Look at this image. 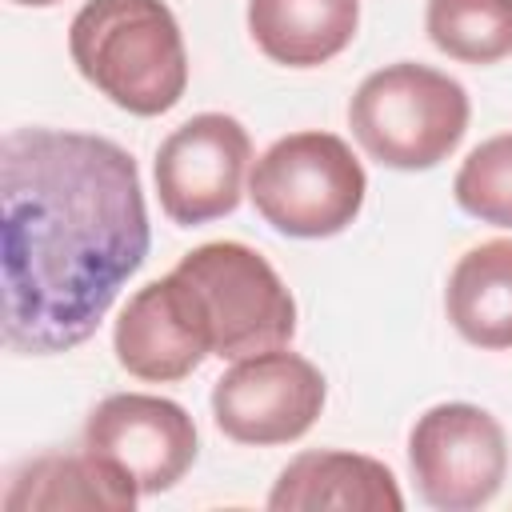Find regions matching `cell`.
<instances>
[{
    "label": "cell",
    "instance_id": "obj_13",
    "mask_svg": "<svg viewBox=\"0 0 512 512\" xmlns=\"http://www.w3.org/2000/svg\"><path fill=\"white\" fill-rule=\"evenodd\" d=\"M140 488L124 480L112 464L92 452L80 456H36L4 492L8 512H60V508H104V512H132Z\"/></svg>",
    "mask_w": 512,
    "mask_h": 512
},
{
    "label": "cell",
    "instance_id": "obj_11",
    "mask_svg": "<svg viewBox=\"0 0 512 512\" xmlns=\"http://www.w3.org/2000/svg\"><path fill=\"white\" fill-rule=\"evenodd\" d=\"M272 512H400L404 496L388 464L360 456V452H300L288 460L268 492Z\"/></svg>",
    "mask_w": 512,
    "mask_h": 512
},
{
    "label": "cell",
    "instance_id": "obj_10",
    "mask_svg": "<svg viewBox=\"0 0 512 512\" xmlns=\"http://www.w3.org/2000/svg\"><path fill=\"white\" fill-rule=\"evenodd\" d=\"M112 348L128 376L156 384L184 380L204 364V356H212L208 332L176 272L144 284L124 304L112 332Z\"/></svg>",
    "mask_w": 512,
    "mask_h": 512
},
{
    "label": "cell",
    "instance_id": "obj_17",
    "mask_svg": "<svg viewBox=\"0 0 512 512\" xmlns=\"http://www.w3.org/2000/svg\"><path fill=\"white\" fill-rule=\"evenodd\" d=\"M12 4H24V8H48V4H60V0H12Z\"/></svg>",
    "mask_w": 512,
    "mask_h": 512
},
{
    "label": "cell",
    "instance_id": "obj_14",
    "mask_svg": "<svg viewBox=\"0 0 512 512\" xmlns=\"http://www.w3.org/2000/svg\"><path fill=\"white\" fill-rule=\"evenodd\" d=\"M452 328L488 352L512 348V240H484L468 248L444 288Z\"/></svg>",
    "mask_w": 512,
    "mask_h": 512
},
{
    "label": "cell",
    "instance_id": "obj_1",
    "mask_svg": "<svg viewBox=\"0 0 512 512\" xmlns=\"http://www.w3.org/2000/svg\"><path fill=\"white\" fill-rule=\"evenodd\" d=\"M4 344L56 356L84 344L148 256L136 160L88 132L16 128L0 144Z\"/></svg>",
    "mask_w": 512,
    "mask_h": 512
},
{
    "label": "cell",
    "instance_id": "obj_15",
    "mask_svg": "<svg viewBox=\"0 0 512 512\" xmlns=\"http://www.w3.org/2000/svg\"><path fill=\"white\" fill-rule=\"evenodd\" d=\"M428 40L464 64L512 56V0H428Z\"/></svg>",
    "mask_w": 512,
    "mask_h": 512
},
{
    "label": "cell",
    "instance_id": "obj_2",
    "mask_svg": "<svg viewBox=\"0 0 512 512\" xmlns=\"http://www.w3.org/2000/svg\"><path fill=\"white\" fill-rule=\"evenodd\" d=\"M80 76L132 116H160L188 88V52L164 0H88L68 28Z\"/></svg>",
    "mask_w": 512,
    "mask_h": 512
},
{
    "label": "cell",
    "instance_id": "obj_8",
    "mask_svg": "<svg viewBox=\"0 0 512 512\" xmlns=\"http://www.w3.org/2000/svg\"><path fill=\"white\" fill-rule=\"evenodd\" d=\"M252 160L248 128L228 112L184 120L156 148V192L172 224L196 228L236 212Z\"/></svg>",
    "mask_w": 512,
    "mask_h": 512
},
{
    "label": "cell",
    "instance_id": "obj_12",
    "mask_svg": "<svg viewBox=\"0 0 512 512\" xmlns=\"http://www.w3.org/2000/svg\"><path fill=\"white\" fill-rule=\"evenodd\" d=\"M360 24V0H248L256 48L284 68H316L340 56Z\"/></svg>",
    "mask_w": 512,
    "mask_h": 512
},
{
    "label": "cell",
    "instance_id": "obj_5",
    "mask_svg": "<svg viewBox=\"0 0 512 512\" xmlns=\"http://www.w3.org/2000/svg\"><path fill=\"white\" fill-rule=\"evenodd\" d=\"M368 192V176L336 132L280 136L248 172L252 208L284 236L324 240L344 232Z\"/></svg>",
    "mask_w": 512,
    "mask_h": 512
},
{
    "label": "cell",
    "instance_id": "obj_6",
    "mask_svg": "<svg viewBox=\"0 0 512 512\" xmlns=\"http://www.w3.org/2000/svg\"><path fill=\"white\" fill-rule=\"evenodd\" d=\"M408 468L424 504L440 512L484 508L508 472L504 428L476 404H436L412 424Z\"/></svg>",
    "mask_w": 512,
    "mask_h": 512
},
{
    "label": "cell",
    "instance_id": "obj_9",
    "mask_svg": "<svg viewBox=\"0 0 512 512\" xmlns=\"http://www.w3.org/2000/svg\"><path fill=\"white\" fill-rule=\"evenodd\" d=\"M84 452L112 464L140 496L168 492L196 460V424L168 400L148 392L104 396L84 424Z\"/></svg>",
    "mask_w": 512,
    "mask_h": 512
},
{
    "label": "cell",
    "instance_id": "obj_16",
    "mask_svg": "<svg viewBox=\"0 0 512 512\" xmlns=\"http://www.w3.org/2000/svg\"><path fill=\"white\" fill-rule=\"evenodd\" d=\"M456 204L496 228H512V132L476 144L456 172Z\"/></svg>",
    "mask_w": 512,
    "mask_h": 512
},
{
    "label": "cell",
    "instance_id": "obj_4",
    "mask_svg": "<svg viewBox=\"0 0 512 512\" xmlns=\"http://www.w3.org/2000/svg\"><path fill=\"white\" fill-rule=\"evenodd\" d=\"M208 332L212 356L244 360L284 348L296 332V300L276 268L240 240H208L172 268Z\"/></svg>",
    "mask_w": 512,
    "mask_h": 512
},
{
    "label": "cell",
    "instance_id": "obj_7",
    "mask_svg": "<svg viewBox=\"0 0 512 512\" xmlns=\"http://www.w3.org/2000/svg\"><path fill=\"white\" fill-rule=\"evenodd\" d=\"M324 396L328 388L312 360L268 348L236 360L212 384V420L236 444H288L316 424Z\"/></svg>",
    "mask_w": 512,
    "mask_h": 512
},
{
    "label": "cell",
    "instance_id": "obj_3",
    "mask_svg": "<svg viewBox=\"0 0 512 512\" xmlns=\"http://www.w3.org/2000/svg\"><path fill=\"white\" fill-rule=\"evenodd\" d=\"M348 124L376 164L424 172L448 160L464 140L468 92L460 80L428 64H384L364 76L348 100Z\"/></svg>",
    "mask_w": 512,
    "mask_h": 512
}]
</instances>
